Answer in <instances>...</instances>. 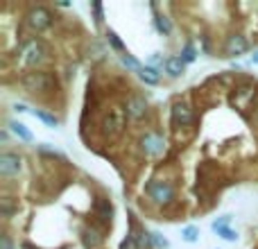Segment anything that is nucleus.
Here are the masks:
<instances>
[{
  "mask_svg": "<svg viewBox=\"0 0 258 249\" xmlns=\"http://www.w3.org/2000/svg\"><path fill=\"white\" fill-rule=\"evenodd\" d=\"M23 170V156L16 152H3L0 154V177L12 179L18 177Z\"/></svg>",
  "mask_w": 258,
  "mask_h": 249,
  "instance_id": "7",
  "label": "nucleus"
},
{
  "mask_svg": "<svg viewBox=\"0 0 258 249\" xmlns=\"http://www.w3.org/2000/svg\"><path fill=\"white\" fill-rule=\"evenodd\" d=\"M25 249H30V247H25Z\"/></svg>",
  "mask_w": 258,
  "mask_h": 249,
  "instance_id": "30",
  "label": "nucleus"
},
{
  "mask_svg": "<svg viewBox=\"0 0 258 249\" xmlns=\"http://www.w3.org/2000/svg\"><path fill=\"white\" fill-rule=\"evenodd\" d=\"M129 236H132L134 240H136L138 249H150V247H152V233H147L145 229H136V227H132Z\"/></svg>",
  "mask_w": 258,
  "mask_h": 249,
  "instance_id": "16",
  "label": "nucleus"
},
{
  "mask_svg": "<svg viewBox=\"0 0 258 249\" xmlns=\"http://www.w3.org/2000/svg\"><path fill=\"white\" fill-rule=\"evenodd\" d=\"M7 127H9V132H12L14 136H18L21 141H25V143H32V141H34L32 132H30V129H27L23 122H18V120H9V122H7Z\"/></svg>",
  "mask_w": 258,
  "mask_h": 249,
  "instance_id": "15",
  "label": "nucleus"
},
{
  "mask_svg": "<svg viewBox=\"0 0 258 249\" xmlns=\"http://www.w3.org/2000/svg\"><path fill=\"white\" fill-rule=\"evenodd\" d=\"M82 245H84V249H98L102 245V236H100L98 229L86 227L84 231H82Z\"/></svg>",
  "mask_w": 258,
  "mask_h": 249,
  "instance_id": "12",
  "label": "nucleus"
},
{
  "mask_svg": "<svg viewBox=\"0 0 258 249\" xmlns=\"http://www.w3.org/2000/svg\"><path fill=\"white\" fill-rule=\"evenodd\" d=\"M125 111H127V116L132 118V120H143V118L147 116V100L143 98V95H138V93L129 95Z\"/></svg>",
  "mask_w": 258,
  "mask_h": 249,
  "instance_id": "9",
  "label": "nucleus"
},
{
  "mask_svg": "<svg viewBox=\"0 0 258 249\" xmlns=\"http://www.w3.org/2000/svg\"><path fill=\"white\" fill-rule=\"evenodd\" d=\"M23 89L30 91V93H45V91L52 89L54 80L48 71H32V73H25L21 80Z\"/></svg>",
  "mask_w": 258,
  "mask_h": 249,
  "instance_id": "1",
  "label": "nucleus"
},
{
  "mask_svg": "<svg viewBox=\"0 0 258 249\" xmlns=\"http://www.w3.org/2000/svg\"><path fill=\"white\" fill-rule=\"evenodd\" d=\"M36 150L41 152V154H45V156H59L61 159V152H57V150H52V147H48V145H36Z\"/></svg>",
  "mask_w": 258,
  "mask_h": 249,
  "instance_id": "26",
  "label": "nucleus"
},
{
  "mask_svg": "<svg viewBox=\"0 0 258 249\" xmlns=\"http://www.w3.org/2000/svg\"><path fill=\"white\" fill-rule=\"evenodd\" d=\"M251 64H258V50H256L254 54H251Z\"/></svg>",
  "mask_w": 258,
  "mask_h": 249,
  "instance_id": "29",
  "label": "nucleus"
},
{
  "mask_svg": "<svg viewBox=\"0 0 258 249\" xmlns=\"http://www.w3.org/2000/svg\"><path fill=\"white\" fill-rule=\"evenodd\" d=\"M93 211H95V218L100 220L102 224H111V218H113V206L107 197H98L93 204Z\"/></svg>",
  "mask_w": 258,
  "mask_h": 249,
  "instance_id": "11",
  "label": "nucleus"
},
{
  "mask_svg": "<svg viewBox=\"0 0 258 249\" xmlns=\"http://www.w3.org/2000/svg\"><path fill=\"white\" fill-rule=\"evenodd\" d=\"M154 25L161 34H170V32H172V25H170L168 16H163V14H156L154 16Z\"/></svg>",
  "mask_w": 258,
  "mask_h": 249,
  "instance_id": "20",
  "label": "nucleus"
},
{
  "mask_svg": "<svg viewBox=\"0 0 258 249\" xmlns=\"http://www.w3.org/2000/svg\"><path fill=\"white\" fill-rule=\"evenodd\" d=\"M195 120V111L188 107L186 102H174L172 104V125L174 127H188Z\"/></svg>",
  "mask_w": 258,
  "mask_h": 249,
  "instance_id": "8",
  "label": "nucleus"
},
{
  "mask_svg": "<svg viewBox=\"0 0 258 249\" xmlns=\"http://www.w3.org/2000/svg\"><path fill=\"white\" fill-rule=\"evenodd\" d=\"M138 77H141V82L154 86V84H159V82H161V71H159V68H152V66H141Z\"/></svg>",
  "mask_w": 258,
  "mask_h": 249,
  "instance_id": "14",
  "label": "nucleus"
},
{
  "mask_svg": "<svg viewBox=\"0 0 258 249\" xmlns=\"http://www.w3.org/2000/svg\"><path fill=\"white\" fill-rule=\"evenodd\" d=\"M120 61H122V66H127V68H132V71H141V64L136 61V59L132 57V54L129 52H125V54H120Z\"/></svg>",
  "mask_w": 258,
  "mask_h": 249,
  "instance_id": "23",
  "label": "nucleus"
},
{
  "mask_svg": "<svg viewBox=\"0 0 258 249\" xmlns=\"http://www.w3.org/2000/svg\"><path fill=\"white\" fill-rule=\"evenodd\" d=\"M165 147H168V143H165V138L161 136V134L156 132H145L141 136V152L145 156H161L165 152Z\"/></svg>",
  "mask_w": 258,
  "mask_h": 249,
  "instance_id": "5",
  "label": "nucleus"
},
{
  "mask_svg": "<svg viewBox=\"0 0 258 249\" xmlns=\"http://www.w3.org/2000/svg\"><path fill=\"white\" fill-rule=\"evenodd\" d=\"M0 249H14L12 238H9L7 233H0Z\"/></svg>",
  "mask_w": 258,
  "mask_h": 249,
  "instance_id": "27",
  "label": "nucleus"
},
{
  "mask_svg": "<svg viewBox=\"0 0 258 249\" xmlns=\"http://www.w3.org/2000/svg\"><path fill=\"white\" fill-rule=\"evenodd\" d=\"M152 245H154L156 249H168L170 247V242L168 240H165V238L163 236H161V233H152Z\"/></svg>",
  "mask_w": 258,
  "mask_h": 249,
  "instance_id": "25",
  "label": "nucleus"
},
{
  "mask_svg": "<svg viewBox=\"0 0 258 249\" xmlns=\"http://www.w3.org/2000/svg\"><path fill=\"white\" fill-rule=\"evenodd\" d=\"M14 111L23 113V111H27V107H25V104H14Z\"/></svg>",
  "mask_w": 258,
  "mask_h": 249,
  "instance_id": "28",
  "label": "nucleus"
},
{
  "mask_svg": "<svg viewBox=\"0 0 258 249\" xmlns=\"http://www.w3.org/2000/svg\"><path fill=\"white\" fill-rule=\"evenodd\" d=\"M127 118L129 116H127V111L122 107L109 109V113L104 116V120H102V134L104 136H109V138L122 134V129L127 127Z\"/></svg>",
  "mask_w": 258,
  "mask_h": 249,
  "instance_id": "3",
  "label": "nucleus"
},
{
  "mask_svg": "<svg viewBox=\"0 0 258 249\" xmlns=\"http://www.w3.org/2000/svg\"><path fill=\"white\" fill-rule=\"evenodd\" d=\"M247 50H249V43H247V39L242 34H231L224 41V54L227 57H240Z\"/></svg>",
  "mask_w": 258,
  "mask_h": 249,
  "instance_id": "10",
  "label": "nucleus"
},
{
  "mask_svg": "<svg viewBox=\"0 0 258 249\" xmlns=\"http://www.w3.org/2000/svg\"><path fill=\"white\" fill-rule=\"evenodd\" d=\"M181 59L186 64H190V61H195L197 59V52H195V48H192L190 43H186V48H183V52H181Z\"/></svg>",
  "mask_w": 258,
  "mask_h": 249,
  "instance_id": "24",
  "label": "nucleus"
},
{
  "mask_svg": "<svg viewBox=\"0 0 258 249\" xmlns=\"http://www.w3.org/2000/svg\"><path fill=\"white\" fill-rule=\"evenodd\" d=\"M181 238L186 242H197V240H200V231H197V227H186L181 231Z\"/></svg>",
  "mask_w": 258,
  "mask_h": 249,
  "instance_id": "22",
  "label": "nucleus"
},
{
  "mask_svg": "<svg viewBox=\"0 0 258 249\" xmlns=\"http://www.w3.org/2000/svg\"><path fill=\"white\" fill-rule=\"evenodd\" d=\"M183 68H186V61H183L181 57H168L165 59V73H168L170 77H181Z\"/></svg>",
  "mask_w": 258,
  "mask_h": 249,
  "instance_id": "13",
  "label": "nucleus"
},
{
  "mask_svg": "<svg viewBox=\"0 0 258 249\" xmlns=\"http://www.w3.org/2000/svg\"><path fill=\"white\" fill-rule=\"evenodd\" d=\"M213 231L218 233L220 238H224V240H229V242H236V240H238V233L233 231V229H229L227 224H218V222H213Z\"/></svg>",
  "mask_w": 258,
  "mask_h": 249,
  "instance_id": "18",
  "label": "nucleus"
},
{
  "mask_svg": "<svg viewBox=\"0 0 258 249\" xmlns=\"http://www.w3.org/2000/svg\"><path fill=\"white\" fill-rule=\"evenodd\" d=\"M147 195L152 197V202L159 206H168L170 202L174 200V188L170 181H163V179H154V181L147 183Z\"/></svg>",
  "mask_w": 258,
  "mask_h": 249,
  "instance_id": "4",
  "label": "nucleus"
},
{
  "mask_svg": "<svg viewBox=\"0 0 258 249\" xmlns=\"http://www.w3.org/2000/svg\"><path fill=\"white\" fill-rule=\"evenodd\" d=\"M107 41H109V43H111V48H113V50H118V52H120V54H125V52H127V50H125V45H122V41L118 39V34H116V32H113V30H107Z\"/></svg>",
  "mask_w": 258,
  "mask_h": 249,
  "instance_id": "21",
  "label": "nucleus"
},
{
  "mask_svg": "<svg viewBox=\"0 0 258 249\" xmlns=\"http://www.w3.org/2000/svg\"><path fill=\"white\" fill-rule=\"evenodd\" d=\"M34 116L39 118L41 122H45V125H48V127H52V129H54V127H59V120H57V118H54L52 113L43 111V109H34Z\"/></svg>",
  "mask_w": 258,
  "mask_h": 249,
  "instance_id": "19",
  "label": "nucleus"
},
{
  "mask_svg": "<svg viewBox=\"0 0 258 249\" xmlns=\"http://www.w3.org/2000/svg\"><path fill=\"white\" fill-rule=\"evenodd\" d=\"M45 57H48V48H45V43L41 39H30L23 43L21 64H25V66H39Z\"/></svg>",
  "mask_w": 258,
  "mask_h": 249,
  "instance_id": "2",
  "label": "nucleus"
},
{
  "mask_svg": "<svg viewBox=\"0 0 258 249\" xmlns=\"http://www.w3.org/2000/svg\"><path fill=\"white\" fill-rule=\"evenodd\" d=\"M14 213H18V200H14L9 195L0 197V215L3 218H12Z\"/></svg>",
  "mask_w": 258,
  "mask_h": 249,
  "instance_id": "17",
  "label": "nucleus"
},
{
  "mask_svg": "<svg viewBox=\"0 0 258 249\" xmlns=\"http://www.w3.org/2000/svg\"><path fill=\"white\" fill-rule=\"evenodd\" d=\"M27 25H30V30H34V32L48 30V27L52 25V14H50V9L43 7V5L32 7L30 12H27Z\"/></svg>",
  "mask_w": 258,
  "mask_h": 249,
  "instance_id": "6",
  "label": "nucleus"
}]
</instances>
